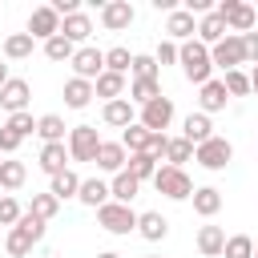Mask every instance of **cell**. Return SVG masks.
Wrapping results in <instances>:
<instances>
[{"label": "cell", "mask_w": 258, "mask_h": 258, "mask_svg": "<svg viewBox=\"0 0 258 258\" xmlns=\"http://www.w3.org/2000/svg\"><path fill=\"white\" fill-rule=\"evenodd\" d=\"M149 133H161V129H169V121H173V101L169 97H157V101H149V105H141V117H137Z\"/></svg>", "instance_id": "obj_10"}, {"label": "cell", "mask_w": 258, "mask_h": 258, "mask_svg": "<svg viewBox=\"0 0 258 258\" xmlns=\"http://www.w3.org/2000/svg\"><path fill=\"white\" fill-rule=\"evenodd\" d=\"M121 145H125L129 153H149V145H153V133H149L141 121H133L129 129H121Z\"/></svg>", "instance_id": "obj_24"}, {"label": "cell", "mask_w": 258, "mask_h": 258, "mask_svg": "<svg viewBox=\"0 0 258 258\" xmlns=\"http://www.w3.org/2000/svg\"><path fill=\"white\" fill-rule=\"evenodd\" d=\"M97 258H121V254H113V250H105V254H97Z\"/></svg>", "instance_id": "obj_51"}, {"label": "cell", "mask_w": 258, "mask_h": 258, "mask_svg": "<svg viewBox=\"0 0 258 258\" xmlns=\"http://www.w3.org/2000/svg\"><path fill=\"white\" fill-rule=\"evenodd\" d=\"M105 69L125 77V73L133 69V56H129V48H121V44H117V48H109V52H105Z\"/></svg>", "instance_id": "obj_41"}, {"label": "cell", "mask_w": 258, "mask_h": 258, "mask_svg": "<svg viewBox=\"0 0 258 258\" xmlns=\"http://www.w3.org/2000/svg\"><path fill=\"white\" fill-rule=\"evenodd\" d=\"M0 198H4V194H0Z\"/></svg>", "instance_id": "obj_55"}, {"label": "cell", "mask_w": 258, "mask_h": 258, "mask_svg": "<svg viewBox=\"0 0 258 258\" xmlns=\"http://www.w3.org/2000/svg\"><path fill=\"white\" fill-rule=\"evenodd\" d=\"M226 258H254V238L250 234H234V238H226V250H222Z\"/></svg>", "instance_id": "obj_40"}, {"label": "cell", "mask_w": 258, "mask_h": 258, "mask_svg": "<svg viewBox=\"0 0 258 258\" xmlns=\"http://www.w3.org/2000/svg\"><path fill=\"white\" fill-rule=\"evenodd\" d=\"M165 32H169V40L177 44H185V40H194V32H198V24H194V16L185 12V8H173L169 16H165Z\"/></svg>", "instance_id": "obj_16"}, {"label": "cell", "mask_w": 258, "mask_h": 258, "mask_svg": "<svg viewBox=\"0 0 258 258\" xmlns=\"http://www.w3.org/2000/svg\"><path fill=\"white\" fill-rule=\"evenodd\" d=\"M198 40H202L206 48H214L218 40H226V20H222L218 12H206V16L198 20Z\"/></svg>", "instance_id": "obj_21"}, {"label": "cell", "mask_w": 258, "mask_h": 258, "mask_svg": "<svg viewBox=\"0 0 258 258\" xmlns=\"http://www.w3.org/2000/svg\"><path fill=\"white\" fill-rule=\"evenodd\" d=\"M24 177H28L24 161H4V165H0V189H20Z\"/></svg>", "instance_id": "obj_35"}, {"label": "cell", "mask_w": 258, "mask_h": 258, "mask_svg": "<svg viewBox=\"0 0 258 258\" xmlns=\"http://www.w3.org/2000/svg\"><path fill=\"white\" fill-rule=\"evenodd\" d=\"M230 157H234V145H230L226 137H210L206 145H198V149H194V161H198L202 169H226V165H230Z\"/></svg>", "instance_id": "obj_5"}, {"label": "cell", "mask_w": 258, "mask_h": 258, "mask_svg": "<svg viewBox=\"0 0 258 258\" xmlns=\"http://www.w3.org/2000/svg\"><path fill=\"white\" fill-rule=\"evenodd\" d=\"M157 97H161V81H133L129 85V101L133 105H149Z\"/></svg>", "instance_id": "obj_33"}, {"label": "cell", "mask_w": 258, "mask_h": 258, "mask_svg": "<svg viewBox=\"0 0 258 258\" xmlns=\"http://www.w3.org/2000/svg\"><path fill=\"white\" fill-rule=\"evenodd\" d=\"M89 32H93V20H89L85 12H73V16H64V20H60V36H69L73 44L89 40Z\"/></svg>", "instance_id": "obj_26"}, {"label": "cell", "mask_w": 258, "mask_h": 258, "mask_svg": "<svg viewBox=\"0 0 258 258\" xmlns=\"http://www.w3.org/2000/svg\"><path fill=\"white\" fill-rule=\"evenodd\" d=\"M153 189H157V194H165V198H173V202L194 198V181H189V173H185V169H177V165H161V169H157V177H153Z\"/></svg>", "instance_id": "obj_2"}, {"label": "cell", "mask_w": 258, "mask_h": 258, "mask_svg": "<svg viewBox=\"0 0 258 258\" xmlns=\"http://www.w3.org/2000/svg\"><path fill=\"white\" fill-rule=\"evenodd\" d=\"M85 206H93V210H101L105 202H113V189H109V181H101V177H85L81 181V194H77Z\"/></svg>", "instance_id": "obj_19"}, {"label": "cell", "mask_w": 258, "mask_h": 258, "mask_svg": "<svg viewBox=\"0 0 258 258\" xmlns=\"http://www.w3.org/2000/svg\"><path fill=\"white\" fill-rule=\"evenodd\" d=\"M250 89H254V97H258V64H254V73H250Z\"/></svg>", "instance_id": "obj_50"}, {"label": "cell", "mask_w": 258, "mask_h": 258, "mask_svg": "<svg viewBox=\"0 0 258 258\" xmlns=\"http://www.w3.org/2000/svg\"><path fill=\"white\" fill-rule=\"evenodd\" d=\"M198 250H202L206 258H222V250H226L222 226H202V230H198Z\"/></svg>", "instance_id": "obj_25"}, {"label": "cell", "mask_w": 258, "mask_h": 258, "mask_svg": "<svg viewBox=\"0 0 258 258\" xmlns=\"http://www.w3.org/2000/svg\"><path fill=\"white\" fill-rule=\"evenodd\" d=\"M129 73H133V81H157V73H161V64H157L153 56H145V52H137V56H133V69H129Z\"/></svg>", "instance_id": "obj_39"}, {"label": "cell", "mask_w": 258, "mask_h": 258, "mask_svg": "<svg viewBox=\"0 0 258 258\" xmlns=\"http://www.w3.org/2000/svg\"><path fill=\"white\" fill-rule=\"evenodd\" d=\"M226 93H230V97H246V93H254V89H250V77H246L242 69L226 73Z\"/></svg>", "instance_id": "obj_42"}, {"label": "cell", "mask_w": 258, "mask_h": 258, "mask_svg": "<svg viewBox=\"0 0 258 258\" xmlns=\"http://www.w3.org/2000/svg\"><path fill=\"white\" fill-rule=\"evenodd\" d=\"M97 222H101L109 234H129V230H137L133 206H121V202H105V206L97 210Z\"/></svg>", "instance_id": "obj_4"}, {"label": "cell", "mask_w": 258, "mask_h": 258, "mask_svg": "<svg viewBox=\"0 0 258 258\" xmlns=\"http://www.w3.org/2000/svg\"><path fill=\"white\" fill-rule=\"evenodd\" d=\"M32 44H36V40H32L28 32H12V36L4 40V56H8V60H24V56H32Z\"/></svg>", "instance_id": "obj_32"}, {"label": "cell", "mask_w": 258, "mask_h": 258, "mask_svg": "<svg viewBox=\"0 0 258 258\" xmlns=\"http://www.w3.org/2000/svg\"><path fill=\"white\" fill-rule=\"evenodd\" d=\"M177 56H181V44H173V40H161L157 44V52H153V60L165 69V64H177Z\"/></svg>", "instance_id": "obj_45"}, {"label": "cell", "mask_w": 258, "mask_h": 258, "mask_svg": "<svg viewBox=\"0 0 258 258\" xmlns=\"http://www.w3.org/2000/svg\"><path fill=\"white\" fill-rule=\"evenodd\" d=\"M93 97H97L93 81H81V77L64 81V105H69V109H85V105H89Z\"/></svg>", "instance_id": "obj_22"}, {"label": "cell", "mask_w": 258, "mask_h": 258, "mask_svg": "<svg viewBox=\"0 0 258 258\" xmlns=\"http://www.w3.org/2000/svg\"><path fill=\"white\" fill-rule=\"evenodd\" d=\"M93 89H97V97H105V105H109V101H121V97H125V77L105 69V73L93 81Z\"/></svg>", "instance_id": "obj_23"}, {"label": "cell", "mask_w": 258, "mask_h": 258, "mask_svg": "<svg viewBox=\"0 0 258 258\" xmlns=\"http://www.w3.org/2000/svg\"><path fill=\"white\" fill-rule=\"evenodd\" d=\"M44 56L48 60H73L77 56V44L69 36H52V40H44Z\"/></svg>", "instance_id": "obj_36"}, {"label": "cell", "mask_w": 258, "mask_h": 258, "mask_svg": "<svg viewBox=\"0 0 258 258\" xmlns=\"http://www.w3.org/2000/svg\"><path fill=\"white\" fill-rule=\"evenodd\" d=\"M20 218H24V210L16 206V198H8V194H4V198H0V226H16Z\"/></svg>", "instance_id": "obj_44"}, {"label": "cell", "mask_w": 258, "mask_h": 258, "mask_svg": "<svg viewBox=\"0 0 258 258\" xmlns=\"http://www.w3.org/2000/svg\"><path fill=\"white\" fill-rule=\"evenodd\" d=\"M214 12L226 20V28H234V36H246V32L254 28V8L242 4V0H222Z\"/></svg>", "instance_id": "obj_6"}, {"label": "cell", "mask_w": 258, "mask_h": 258, "mask_svg": "<svg viewBox=\"0 0 258 258\" xmlns=\"http://www.w3.org/2000/svg\"><path fill=\"white\" fill-rule=\"evenodd\" d=\"M56 210H60V202H56L52 194H32V206H28V214H36L40 222H52V218H56Z\"/></svg>", "instance_id": "obj_38"}, {"label": "cell", "mask_w": 258, "mask_h": 258, "mask_svg": "<svg viewBox=\"0 0 258 258\" xmlns=\"http://www.w3.org/2000/svg\"><path fill=\"white\" fill-rule=\"evenodd\" d=\"M16 226H20V230H24V234H32V238H36V242H40V238H44V222H40V218H36V214H28V210H24V218H20V222H16Z\"/></svg>", "instance_id": "obj_46"}, {"label": "cell", "mask_w": 258, "mask_h": 258, "mask_svg": "<svg viewBox=\"0 0 258 258\" xmlns=\"http://www.w3.org/2000/svg\"><path fill=\"white\" fill-rule=\"evenodd\" d=\"M101 24H105L109 32H125V28L133 24V4H129V0H109V4L101 8Z\"/></svg>", "instance_id": "obj_13"}, {"label": "cell", "mask_w": 258, "mask_h": 258, "mask_svg": "<svg viewBox=\"0 0 258 258\" xmlns=\"http://www.w3.org/2000/svg\"><path fill=\"white\" fill-rule=\"evenodd\" d=\"M177 64H181L185 81H194L198 89H202V85L210 81V73H214V56H210V48H206L198 36L181 44V56H177Z\"/></svg>", "instance_id": "obj_1"}, {"label": "cell", "mask_w": 258, "mask_h": 258, "mask_svg": "<svg viewBox=\"0 0 258 258\" xmlns=\"http://www.w3.org/2000/svg\"><path fill=\"white\" fill-rule=\"evenodd\" d=\"M4 125H8L16 137H28V133H36V121H32V113H12Z\"/></svg>", "instance_id": "obj_43"}, {"label": "cell", "mask_w": 258, "mask_h": 258, "mask_svg": "<svg viewBox=\"0 0 258 258\" xmlns=\"http://www.w3.org/2000/svg\"><path fill=\"white\" fill-rule=\"evenodd\" d=\"M28 97H32V89H28V81H20V77H12V81L0 89V105L8 109V117H12V113H28Z\"/></svg>", "instance_id": "obj_12"}, {"label": "cell", "mask_w": 258, "mask_h": 258, "mask_svg": "<svg viewBox=\"0 0 258 258\" xmlns=\"http://www.w3.org/2000/svg\"><path fill=\"white\" fill-rule=\"evenodd\" d=\"M125 169H129L137 181H153L161 165H157V157H153V153H129V165H125Z\"/></svg>", "instance_id": "obj_28"}, {"label": "cell", "mask_w": 258, "mask_h": 258, "mask_svg": "<svg viewBox=\"0 0 258 258\" xmlns=\"http://www.w3.org/2000/svg\"><path fill=\"white\" fill-rule=\"evenodd\" d=\"M20 141H24V137H16L8 125H0V153H16V149H20Z\"/></svg>", "instance_id": "obj_47"}, {"label": "cell", "mask_w": 258, "mask_h": 258, "mask_svg": "<svg viewBox=\"0 0 258 258\" xmlns=\"http://www.w3.org/2000/svg\"><path fill=\"white\" fill-rule=\"evenodd\" d=\"M48 194H52L56 202H64V198H77V194H81V177H77L73 169H64V173H56V177H52Z\"/></svg>", "instance_id": "obj_30"}, {"label": "cell", "mask_w": 258, "mask_h": 258, "mask_svg": "<svg viewBox=\"0 0 258 258\" xmlns=\"http://www.w3.org/2000/svg\"><path fill=\"white\" fill-rule=\"evenodd\" d=\"M145 258H157V254H145Z\"/></svg>", "instance_id": "obj_54"}, {"label": "cell", "mask_w": 258, "mask_h": 258, "mask_svg": "<svg viewBox=\"0 0 258 258\" xmlns=\"http://www.w3.org/2000/svg\"><path fill=\"white\" fill-rule=\"evenodd\" d=\"M28 36H32V40H52V36H60V16L52 12V4L32 8V16H28Z\"/></svg>", "instance_id": "obj_8"}, {"label": "cell", "mask_w": 258, "mask_h": 258, "mask_svg": "<svg viewBox=\"0 0 258 258\" xmlns=\"http://www.w3.org/2000/svg\"><path fill=\"white\" fill-rule=\"evenodd\" d=\"M254 258H258V242H254Z\"/></svg>", "instance_id": "obj_52"}, {"label": "cell", "mask_w": 258, "mask_h": 258, "mask_svg": "<svg viewBox=\"0 0 258 258\" xmlns=\"http://www.w3.org/2000/svg\"><path fill=\"white\" fill-rule=\"evenodd\" d=\"M8 81H12V77H8V64H4V60H0V89H4V85H8Z\"/></svg>", "instance_id": "obj_49"}, {"label": "cell", "mask_w": 258, "mask_h": 258, "mask_svg": "<svg viewBox=\"0 0 258 258\" xmlns=\"http://www.w3.org/2000/svg\"><path fill=\"white\" fill-rule=\"evenodd\" d=\"M32 246H36V238H32V234H24L20 226H12V230H8V238H4V250H8L12 258H24V254H32Z\"/></svg>", "instance_id": "obj_31"}, {"label": "cell", "mask_w": 258, "mask_h": 258, "mask_svg": "<svg viewBox=\"0 0 258 258\" xmlns=\"http://www.w3.org/2000/svg\"><path fill=\"white\" fill-rule=\"evenodd\" d=\"M226 101H230V93H226V81H206L202 89H198V105H202V113L210 117V113H222L226 109Z\"/></svg>", "instance_id": "obj_14"}, {"label": "cell", "mask_w": 258, "mask_h": 258, "mask_svg": "<svg viewBox=\"0 0 258 258\" xmlns=\"http://www.w3.org/2000/svg\"><path fill=\"white\" fill-rule=\"evenodd\" d=\"M125 165H129V149H125L121 141H101V149H97V169L117 177Z\"/></svg>", "instance_id": "obj_11"}, {"label": "cell", "mask_w": 258, "mask_h": 258, "mask_svg": "<svg viewBox=\"0 0 258 258\" xmlns=\"http://www.w3.org/2000/svg\"><path fill=\"white\" fill-rule=\"evenodd\" d=\"M242 44H246V60H250V64H258V32H246V36H242Z\"/></svg>", "instance_id": "obj_48"}, {"label": "cell", "mask_w": 258, "mask_h": 258, "mask_svg": "<svg viewBox=\"0 0 258 258\" xmlns=\"http://www.w3.org/2000/svg\"><path fill=\"white\" fill-rule=\"evenodd\" d=\"M189 157H194V145H189L185 137H169V145H165V161L181 169V165H185Z\"/></svg>", "instance_id": "obj_37"}, {"label": "cell", "mask_w": 258, "mask_h": 258, "mask_svg": "<svg viewBox=\"0 0 258 258\" xmlns=\"http://www.w3.org/2000/svg\"><path fill=\"white\" fill-rule=\"evenodd\" d=\"M36 133L44 137V145H52V141H64V121H60L56 113H44V117L36 121Z\"/></svg>", "instance_id": "obj_34"}, {"label": "cell", "mask_w": 258, "mask_h": 258, "mask_svg": "<svg viewBox=\"0 0 258 258\" xmlns=\"http://www.w3.org/2000/svg\"><path fill=\"white\" fill-rule=\"evenodd\" d=\"M0 165H4V161H0Z\"/></svg>", "instance_id": "obj_56"}, {"label": "cell", "mask_w": 258, "mask_h": 258, "mask_svg": "<svg viewBox=\"0 0 258 258\" xmlns=\"http://www.w3.org/2000/svg\"><path fill=\"white\" fill-rule=\"evenodd\" d=\"M109 189H113V202H121V206H129L133 198H137V189H141V181L129 173V169H121L113 181H109Z\"/></svg>", "instance_id": "obj_27"}, {"label": "cell", "mask_w": 258, "mask_h": 258, "mask_svg": "<svg viewBox=\"0 0 258 258\" xmlns=\"http://www.w3.org/2000/svg\"><path fill=\"white\" fill-rule=\"evenodd\" d=\"M97 149H101L97 125H77V129H69V157H73V161H97Z\"/></svg>", "instance_id": "obj_3"}, {"label": "cell", "mask_w": 258, "mask_h": 258, "mask_svg": "<svg viewBox=\"0 0 258 258\" xmlns=\"http://www.w3.org/2000/svg\"><path fill=\"white\" fill-rule=\"evenodd\" d=\"M137 234H141L145 242H161V238L169 234V222H165L157 210H145V214H137Z\"/></svg>", "instance_id": "obj_20"}, {"label": "cell", "mask_w": 258, "mask_h": 258, "mask_svg": "<svg viewBox=\"0 0 258 258\" xmlns=\"http://www.w3.org/2000/svg\"><path fill=\"white\" fill-rule=\"evenodd\" d=\"M222 210V194L214 189V185H202V189H194V214H202V218H214Z\"/></svg>", "instance_id": "obj_29"}, {"label": "cell", "mask_w": 258, "mask_h": 258, "mask_svg": "<svg viewBox=\"0 0 258 258\" xmlns=\"http://www.w3.org/2000/svg\"><path fill=\"white\" fill-rule=\"evenodd\" d=\"M69 161H73V157H69V145H64V141H52V145H44V149H40V169H44L48 177L64 173V169H69Z\"/></svg>", "instance_id": "obj_17"}, {"label": "cell", "mask_w": 258, "mask_h": 258, "mask_svg": "<svg viewBox=\"0 0 258 258\" xmlns=\"http://www.w3.org/2000/svg\"><path fill=\"white\" fill-rule=\"evenodd\" d=\"M181 137L198 149V145H206V141H210V137H218V133H214V121H210L206 113H189V117L181 121Z\"/></svg>", "instance_id": "obj_15"}, {"label": "cell", "mask_w": 258, "mask_h": 258, "mask_svg": "<svg viewBox=\"0 0 258 258\" xmlns=\"http://www.w3.org/2000/svg\"><path fill=\"white\" fill-rule=\"evenodd\" d=\"M52 258H64V254H52Z\"/></svg>", "instance_id": "obj_53"}, {"label": "cell", "mask_w": 258, "mask_h": 258, "mask_svg": "<svg viewBox=\"0 0 258 258\" xmlns=\"http://www.w3.org/2000/svg\"><path fill=\"white\" fill-rule=\"evenodd\" d=\"M101 121L105 125H113V129H129L137 117H133V101L129 97H121V101H109L105 109H101Z\"/></svg>", "instance_id": "obj_18"}, {"label": "cell", "mask_w": 258, "mask_h": 258, "mask_svg": "<svg viewBox=\"0 0 258 258\" xmlns=\"http://www.w3.org/2000/svg\"><path fill=\"white\" fill-rule=\"evenodd\" d=\"M210 56H214V64H218V69L234 73L238 64H246V44H242V36L226 32V40H218V44L210 48Z\"/></svg>", "instance_id": "obj_7"}, {"label": "cell", "mask_w": 258, "mask_h": 258, "mask_svg": "<svg viewBox=\"0 0 258 258\" xmlns=\"http://www.w3.org/2000/svg\"><path fill=\"white\" fill-rule=\"evenodd\" d=\"M69 64H73V73H77L81 81H97V77L105 73V52L93 48V44H85V48H77V56H73Z\"/></svg>", "instance_id": "obj_9"}]
</instances>
